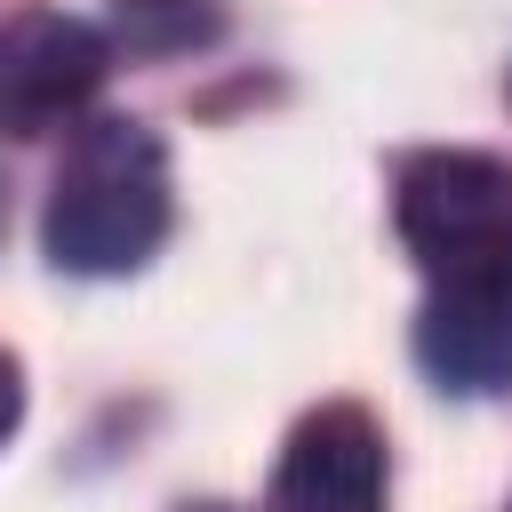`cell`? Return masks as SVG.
<instances>
[{
  "instance_id": "52a82bcc",
  "label": "cell",
  "mask_w": 512,
  "mask_h": 512,
  "mask_svg": "<svg viewBox=\"0 0 512 512\" xmlns=\"http://www.w3.org/2000/svg\"><path fill=\"white\" fill-rule=\"evenodd\" d=\"M192 512H232V504H192Z\"/></svg>"
},
{
  "instance_id": "6da1fadb",
  "label": "cell",
  "mask_w": 512,
  "mask_h": 512,
  "mask_svg": "<svg viewBox=\"0 0 512 512\" xmlns=\"http://www.w3.org/2000/svg\"><path fill=\"white\" fill-rule=\"evenodd\" d=\"M176 192H168V152L144 120H88L48 184V264L80 272V280H112L152 264V248L168 240Z\"/></svg>"
},
{
  "instance_id": "7a4b0ae2",
  "label": "cell",
  "mask_w": 512,
  "mask_h": 512,
  "mask_svg": "<svg viewBox=\"0 0 512 512\" xmlns=\"http://www.w3.org/2000/svg\"><path fill=\"white\" fill-rule=\"evenodd\" d=\"M392 216L432 280L512 272V160L496 152H416L392 184Z\"/></svg>"
},
{
  "instance_id": "277c9868",
  "label": "cell",
  "mask_w": 512,
  "mask_h": 512,
  "mask_svg": "<svg viewBox=\"0 0 512 512\" xmlns=\"http://www.w3.org/2000/svg\"><path fill=\"white\" fill-rule=\"evenodd\" d=\"M272 512H384V432L368 424V408L328 400L288 432Z\"/></svg>"
},
{
  "instance_id": "5b68a950",
  "label": "cell",
  "mask_w": 512,
  "mask_h": 512,
  "mask_svg": "<svg viewBox=\"0 0 512 512\" xmlns=\"http://www.w3.org/2000/svg\"><path fill=\"white\" fill-rule=\"evenodd\" d=\"M416 360L440 392H504L512 384V272L432 280L416 312Z\"/></svg>"
},
{
  "instance_id": "8992f818",
  "label": "cell",
  "mask_w": 512,
  "mask_h": 512,
  "mask_svg": "<svg viewBox=\"0 0 512 512\" xmlns=\"http://www.w3.org/2000/svg\"><path fill=\"white\" fill-rule=\"evenodd\" d=\"M16 416H24V368L0 352V440L16 432Z\"/></svg>"
},
{
  "instance_id": "3957f363",
  "label": "cell",
  "mask_w": 512,
  "mask_h": 512,
  "mask_svg": "<svg viewBox=\"0 0 512 512\" xmlns=\"http://www.w3.org/2000/svg\"><path fill=\"white\" fill-rule=\"evenodd\" d=\"M112 72V48L88 16L64 8H24L0 24V136H40L64 128Z\"/></svg>"
}]
</instances>
